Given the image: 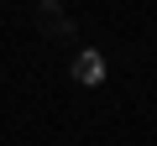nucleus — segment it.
<instances>
[{"instance_id":"obj_1","label":"nucleus","mask_w":157,"mask_h":146,"mask_svg":"<svg viewBox=\"0 0 157 146\" xmlns=\"http://www.w3.org/2000/svg\"><path fill=\"white\" fill-rule=\"evenodd\" d=\"M105 78V57L100 52H78L73 57V84H100Z\"/></svg>"}]
</instances>
